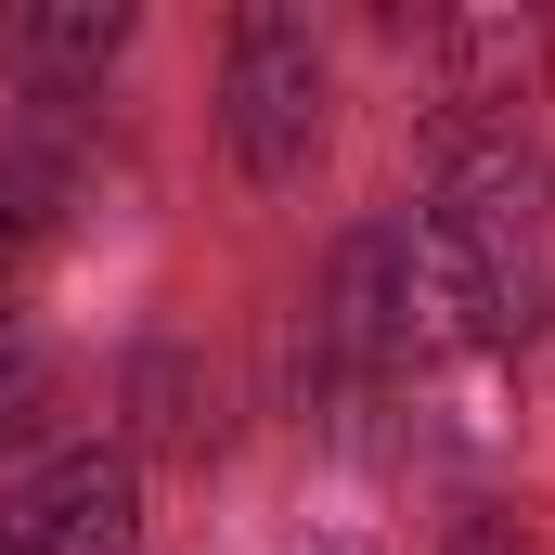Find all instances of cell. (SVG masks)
I'll list each match as a JSON object with an SVG mask.
<instances>
[{
    "label": "cell",
    "mask_w": 555,
    "mask_h": 555,
    "mask_svg": "<svg viewBox=\"0 0 555 555\" xmlns=\"http://www.w3.org/2000/svg\"><path fill=\"white\" fill-rule=\"evenodd\" d=\"M52 207H65V181H52L39 155H0V284L52 246Z\"/></svg>",
    "instance_id": "obj_6"
},
{
    "label": "cell",
    "mask_w": 555,
    "mask_h": 555,
    "mask_svg": "<svg viewBox=\"0 0 555 555\" xmlns=\"http://www.w3.org/2000/svg\"><path fill=\"white\" fill-rule=\"evenodd\" d=\"M220 142H233V168H246L259 194L310 181V155H323V52H310V26L272 13V0L233 13V52H220Z\"/></svg>",
    "instance_id": "obj_1"
},
{
    "label": "cell",
    "mask_w": 555,
    "mask_h": 555,
    "mask_svg": "<svg viewBox=\"0 0 555 555\" xmlns=\"http://www.w3.org/2000/svg\"><path fill=\"white\" fill-rule=\"evenodd\" d=\"M0 555H142V465L130 452H52L0 504Z\"/></svg>",
    "instance_id": "obj_2"
},
{
    "label": "cell",
    "mask_w": 555,
    "mask_h": 555,
    "mask_svg": "<svg viewBox=\"0 0 555 555\" xmlns=\"http://www.w3.org/2000/svg\"><path fill=\"white\" fill-rule=\"evenodd\" d=\"M439 555H517V517L478 504V517H452V543H439Z\"/></svg>",
    "instance_id": "obj_7"
},
{
    "label": "cell",
    "mask_w": 555,
    "mask_h": 555,
    "mask_svg": "<svg viewBox=\"0 0 555 555\" xmlns=\"http://www.w3.org/2000/svg\"><path fill=\"white\" fill-rule=\"evenodd\" d=\"M426 52H439L452 104H530L543 65H555V26H543V13H439Z\"/></svg>",
    "instance_id": "obj_3"
},
{
    "label": "cell",
    "mask_w": 555,
    "mask_h": 555,
    "mask_svg": "<svg viewBox=\"0 0 555 555\" xmlns=\"http://www.w3.org/2000/svg\"><path fill=\"white\" fill-rule=\"evenodd\" d=\"M117 52H130V0H26V13H13V65H26L39 91L104 78Z\"/></svg>",
    "instance_id": "obj_4"
},
{
    "label": "cell",
    "mask_w": 555,
    "mask_h": 555,
    "mask_svg": "<svg viewBox=\"0 0 555 555\" xmlns=\"http://www.w3.org/2000/svg\"><path fill=\"white\" fill-rule=\"evenodd\" d=\"M65 414V375H52V349L26 336V323H0V452H39Z\"/></svg>",
    "instance_id": "obj_5"
}]
</instances>
